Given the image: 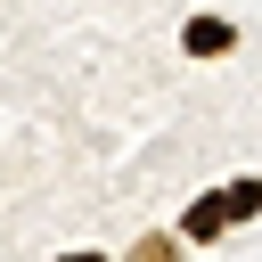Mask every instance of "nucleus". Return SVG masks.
<instances>
[{
	"label": "nucleus",
	"mask_w": 262,
	"mask_h": 262,
	"mask_svg": "<svg viewBox=\"0 0 262 262\" xmlns=\"http://www.w3.org/2000/svg\"><path fill=\"white\" fill-rule=\"evenodd\" d=\"M180 41H188V57H229V49H237V25H229V16H188Z\"/></svg>",
	"instance_id": "nucleus-1"
},
{
	"label": "nucleus",
	"mask_w": 262,
	"mask_h": 262,
	"mask_svg": "<svg viewBox=\"0 0 262 262\" xmlns=\"http://www.w3.org/2000/svg\"><path fill=\"white\" fill-rule=\"evenodd\" d=\"M221 229H229V213H221V196H196V205L180 213V237H188V246H213Z\"/></svg>",
	"instance_id": "nucleus-2"
},
{
	"label": "nucleus",
	"mask_w": 262,
	"mask_h": 262,
	"mask_svg": "<svg viewBox=\"0 0 262 262\" xmlns=\"http://www.w3.org/2000/svg\"><path fill=\"white\" fill-rule=\"evenodd\" d=\"M221 213H229V221H254V213H262V180H254V172L229 180V188H221Z\"/></svg>",
	"instance_id": "nucleus-3"
},
{
	"label": "nucleus",
	"mask_w": 262,
	"mask_h": 262,
	"mask_svg": "<svg viewBox=\"0 0 262 262\" xmlns=\"http://www.w3.org/2000/svg\"><path fill=\"white\" fill-rule=\"evenodd\" d=\"M131 262H180V246H172V237H139V246H131Z\"/></svg>",
	"instance_id": "nucleus-4"
},
{
	"label": "nucleus",
	"mask_w": 262,
	"mask_h": 262,
	"mask_svg": "<svg viewBox=\"0 0 262 262\" xmlns=\"http://www.w3.org/2000/svg\"><path fill=\"white\" fill-rule=\"evenodd\" d=\"M66 262H106V254H66Z\"/></svg>",
	"instance_id": "nucleus-5"
}]
</instances>
